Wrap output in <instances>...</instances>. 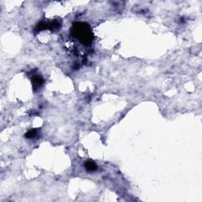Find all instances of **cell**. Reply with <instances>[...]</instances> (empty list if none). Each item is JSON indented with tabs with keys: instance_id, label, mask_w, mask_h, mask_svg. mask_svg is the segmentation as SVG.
I'll return each instance as SVG.
<instances>
[{
	"instance_id": "obj_1",
	"label": "cell",
	"mask_w": 202,
	"mask_h": 202,
	"mask_svg": "<svg viewBox=\"0 0 202 202\" xmlns=\"http://www.w3.org/2000/svg\"><path fill=\"white\" fill-rule=\"evenodd\" d=\"M73 33L84 44H90V42L93 40L89 26L84 23L75 24L73 27Z\"/></svg>"
},
{
	"instance_id": "obj_2",
	"label": "cell",
	"mask_w": 202,
	"mask_h": 202,
	"mask_svg": "<svg viewBox=\"0 0 202 202\" xmlns=\"http://www.w3.org/2000/svg\"><path fill=\"white\" fill-rule=\"evenodd\" d=\"M44 83V80L42 79V77L38 76V75H36L35 77H33V85L34 88H40V86L43 85Z\"/></svg>"
},
{
	"instance_id": "obj_3",
	"label": "cell",
	"mask_w": 202,
	"mask_h": 202,
	"mask_svg": "<svg viewBox=\"0 0 202 202\" xmlns=\"http://www.w3.org/2000/svg\"><path fill=\"white\" fill-rule=\"evenodd\" d=\"M85 169L88 171H95L97 169V165L95 163L93 162V161H86L85 163Z\"/></svg>"
},
{
	"instance_id": "obj_4",
	"label": "cell",
	"mask_w": 202,
	"mask_h": 202,
	"mask_svg": "<svg viewBox=\"0 0 202 202\" xmlns=\"http://www.w3.org/2000/svg\"><path fill=\"white\" fill-rule=\"evenodd\" d=\"M36 134H37V130L33 129V130H30L27 132V133L26 134V137H28V138H33L35 136H36Z\"/></svg>"
}]
</instances>
